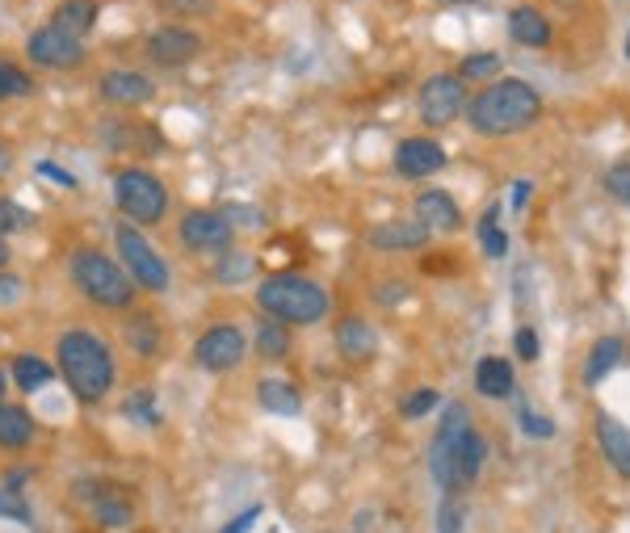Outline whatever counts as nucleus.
I'll return each mask as SVG.
<instances>
[{"label": "nucleus", "instance_id": "nucleus-23", "mask_svg": "<svg viewBox=\"0 0 630 533\" xmlns=\"http://www.w3.org/2000/svg\"><path fill=\"white\" fill-rule=\"evenodd\" d=\"M26 479H30L26 466H21V471H9V475L0 479V516H9V521H18V525H34V513H30V504H26Z\"/></svg>", "mask_w": 630, "mask_h": 533}, {"label": "nucleus", "instance_id": "nucleus-43", "mask_svg": "<svg viewBox=\"0 0 630 533\" xmlns=\"http://www.w3.org/2000/svg\"><path fill=\"white\" fill-rule=\"evenodd\" d=\"M521 429H526L530 438H538V441H551V438H554V424H551V420H547V416H534L530 408L521 412Z\"/></svg>", "mask_w": 630, "mask_h": 533}, {"label": "nucleus", "instance_id": "nucleus-2", "mask_svg": "<svg viewBox=\"0 0 630 533\" xmlns=\"http://www.w3.org/2000/svg\"><path fill=\"white\" fill-rule=\"evenodd\" d=\"M538 114H542V97H538V89L526 84V80H492L488 89H479V93L467 101V122H471V131L483 134V139L526 131Z\"/></svg>", "mask_w": 630, "mask_h": 533}, {"label": "nucleus", "instance_id": "nucleus-5", "mask_svg": "<svg viewBox=\"0 0 630 533\" xmlns=\"http://www.w3.org/2000/svg\"><path fill=\"white\" fill-rule=\"evenodd\" d=\"M114 207L134 228H156L169 210V190L148 169H122L114 177Z\"/></svg>", "mask_w": 630, "mask_h": 533}, {"label": "nucleus", "instance_id": "nucleus-48", "mask_svg": "<svg viewBox=\"0 0 630 533\" xmlns=\"http://www.w3.org/2000/svg\"><path fill=\"white\" fill-rule=\"evenodd\" d=\"M530 190H534L530 181H517V185H513V210H521L526 202H530Z\"/></svg>", "mask_w": 630, "mask_h": 533}, {"label": "nucleus", "instance_id": "nucleus-50", "mask_svg": "<svg viewBox=\"0 0 630 533\" xmlns=\"http://www.w3.org/2000/svg\"><path fill=\"white\" fill-rule=\"evenodd\" d=\"M4 269H9V244L0 240V273H4Z\"/></svg>", "mask_w": 630, "mask_h": 533}, {"label": "nucleus", "instance_id": "nucleus-22", "mask_svg": "<svg viewBox=\"0 0 630 533\" xmlns=\"http://www.w3.org/2000/svg\"><path fill=\"white\" fill-rule=\"evenodd\" d=\"M513 365L504 358H479L476 365V391L488 400H509L513 395Z\"/></svg>", "mask_w": 630, "mask_h": 533}, {"label": "nucleus", "instance_id": "nucleus-8", "mask_svg": "<svg viewBox=\"0 0 630 533\" xmlns=\"http://www.w3.org/2000/svg\"><path fill=\"white\" fill-rule=\"evenodd\" d=\"M467 429H471V412L462 403H450L438 424L433 450H429V471H433L441 495H459V441Z\"/></svg>", "mask_w": 630, "mask_h": 533}, {"label": "nucleus", "instance_id": "nucleus-32", "mask_svg": "<svg viewBox=\"0 0 630 533\" xmlns=\"http://www.w3.org/2000/svg\"><path fill=\"white\" fill-rule=\"evenodd\" d=\"M210 273H214L219 286H240V282H249L252 273H257V261H252L249 252H223V257L210 265Z\"/></svg>", "mask_w": 630, "mask_h": 533}, {"label": "nucleus", "instance_id": "nucleus-12", "mask_svg": "<svg viewBox=\"0 0 630 533\" xmlns=\"http://www.w3.org/2000/svg\"><path fill=\"white\" fill-rule=\"evenodd\" d=\"M26 56L30 63H39L47 72H63V68H80L84 63V42L63 34L56 26H42L26 39Z\"/></svg>", "mask_w": 630, "mask_h": 533}, {"label": "nucleus", "instance_id": "nucleus-46", "mask_svg": "<svg viewBox=\"0 0 630 533\" xmlns=\"http://www.w3.org/2000/svg\"><path fill=\"white\" fill-rule=\"evenodd\" d=\"M374 294H379L382 306H396L400 299H408V286H403V282H387V286H379Z\"/></svg>", "mask_w": 630, "mask_h": 533}, {"label": "nucleus", "instance_id": "nucleus-30", "mask_svg": "<svg viewBox=\"0 0 630 533\" xmlns=\"http://www.w3.org/2000/svg\"><path fill=\"white\" fill-rule=\"evenodd\" d=\"M252 349H257V358H261V362H282V358L290 353L287 324H278V320H261V324H257V336H252Z\"/></svg>", "mask_w": 630, "mask_h": 533}, {"label": "nucleus", "instance_id": "nucleus-26", "mask_svg": "<svg viewBox=\"0 0 630 533\" xmlns=\"http://www.w3.org/2000/svg\"><path fill=\"white\" fill-rule=\"evenodd\" d=\"M257 400H261V408L273 412V416H299V412H303V395L282 379L257 382Z\"/></svg>", "mask_w": 630, "mask_h": 533}, {"label": "nucleus", "instance_id": "nucleus-14", "mask_svg": "<svg viewBox=\"0 0 630 533\" xmlns=\"http://www.w3.org/2000/svg\"><path fill=\"white\" fill-rule=\"evenodd\" d=\"M97 93L106 97L110 105H148L156 97V84L143 72H127V68H114L97 80Z\"/></svg>", "mask_w": 630, "mask_h": 533}, {"label": "nucleus", "instance_id": "nucleus-35", "mask_svg": "<svg viewBox=\"0 0 630 533\" xmlns=\"http://www.w3.org/2000/svg\"><path fill=\"white\" fill-rule=\"evenodd\" d=\"M30 223H34V214L21 207L18 198H0V240L13 231H26Z\"/></svg>", "mask_w": 630, "mask_h": 533}, {"label": "nucleus", "instance_id": "nucleus-16", "mask_svg": "<svg viewBox=\"0 0 630 533\" xmlns=\"http://www.w3.org/2000/svg\"><path fill=\"white\" fill-rule=\"evenodd\" d=\"M337 353L353 365L370 362V358L379 353V332H374L370 320H362V315H344L341 324H337Z\"/></svg>", "mask_w": 630, "mask_h": 533}, {"label": "nucleus", "instance_id": "nucleus-1", "mask_svg": "<svg viewBox=\"0 0 630 533\" xmlns=\"http://www.w3.org/2000/svg\"><path fill=\"white\" fill-rule=\"evenodd\" d=\"M56 365L63 382H68V391L80 403H101L114 391V353H110V344L101 341L93 328H68L56 344Z\"/></svg>", "mask_w": 630, "mask_h": 533}, {"label": "nucleus", "instance_id": "nucleus-18", "mask_svg": "<svg viewBox=\"0 0 630 533\" xmlns=\"http://www.w3.org/2000/svg\"><path fill=\"white\" fill-rule=\"evenodd\" d=\"M122 341H127V349H131L134 358H156L164 349V328H160V320H156L152 311H131L122 320Z\"/></svg>", "mask_w": 630, "mask_h": 533}, {"label": "nucleus", "instance_id": "nucleus-53", "mask_svg": "<svg viewBox=\"0 0 630 533\" xmlns=\"http://www.w3.org/2000/svg\"><path fill=\"white\" fill-rule=\"evenodd\" d=\"M627 56H630V42H627Z\"/></svg>", "mask_w": 630, "mask_h": 533}, {"label": "nucleus", "instance_id": "nucleus-11", "mask_svg": "<svg viewBox=\"0 0 630 533\" xmlns=\"http://www.w3.org/2000/svg\"><path fill=\"white\" fill-rule=\"evenodd\" d=\"M417 110L424 127H450L459 114H467V80L438 72L420 84Z\"/></svg>", "mask_w": 630, "mask_h": 533}, {"label": "nucleus", "instance_id": "nucleus-42", "mask_svg": "<svg viewBox=\"0 0 630 533\" xmlns=\"http://www.w3.org/2000/svg\"><path fill=\"white\" fill-rule=\"evenodd\" d=\"M538 353H542V341H538L534 328H517V358L521 362H538Z\"/></svg>", "mask_w": 630, "mask_h": 533}, {"label": "nucleus", "instance_id": "nucleus-24", "mask_svg": "<svg viewBox=\"0 0 630 533\" xmlns=\"http://www.w3.org/2000/svg\"><path fill=\"white\" fill-rule=\"evenodd\" d=\"M101 143H106V148L160 152V134H156V127H131V122H101Z\"/></svg>", "mask_w": 630, "mask_h": 533}, {"label": "nucleus", "instance_id": "nucleus-34", "mask_svg": "<svg viewBox=\"0 0 630 533\" xmlns=\"http://www.w3.org/2000/svg\"><path fill=\"white\" fill-rule=\"evenodd\" d=\"M34 93V77L21 72L18 63H0V101H18Z\"/></svg>", "mask_w": 630, "mask_h": 533}, {"label": "nucleus", "instance_id": "nucleus-51", "mask_svg": "<svg viewBox=\"0 0 630 533\" xmlns=\"http://www.w3.org/2000/svg\"><path fill=\"white\" fill-rule=\"evenodd\" d=\"M4 386H9V382H4V374H0V403H4Z\"/></svg>", "mask_w": 630, "mask_h": 533}, {"label": "nucleus", "instance_id": "nucleus-47", "mask_svg": "<svg viewBox=\"0 0 630 533\" xmlns=\"http://www.w3.org/2000/svg\"><path fill=\"white\" fill-rule=\"evenodd\" d=\"M39 172H42V177H51V181H56V185H63V190H72V185H77V181H72V172H59L51 160H42Z\"/></svg>", "mask_w": 630, "mask_h": 533}, {"label": "nucleus", "instance_id": "nucleus-13", "mask_svg": "<svg viewBox=\"0 0 630 533\" xmlns=\"http://www.w3.org/2000/svg\"><path fill=\"white\" fill-rule=\"evenodd\" d=\"M198 51H202V39L186 26H160L148 39V59L160 63V68H186V63H193Z\"/></svg>", "mask_w": 630, "mask_h": 533}, {"label": "nucleus", "instance_id": "nucleus-31", "mask_svg": "<svg viewBox=\"0 0 630 533\" xmlns=\"http://www.w3.org/2000/svg\"><path fill=\"white\" fill-rule=\"evenodd\" d=\"M9 370H13V379H18V386L26 391V395H34V391H42L47 382L56 379V365L34 358V353H18Z\"/></svg>", "mask_w": 630, "mask_h": 533}, {"label": "nucleus", "instance_id": "nucleus-40", "mask_svg": "<svg viewBox=\"0 0 630 533\" xmlns=\"http://www.w3.org/2000/svg\"><path fill=\"white\" fill-rule=\"evenodd\" d=\"M164 13H177V18H198V13H210L214 0H156Z\"/></svg>", "mask_w": 630, "mask_h": 533}, {"label": "nucleus", "instance_id": "nucleus-27", "mask_svg": "<svg viewBox=\"0 0 630 533\" xmlns=\"http://www.w3.org/2000/svg\"><path fill=\"white\" fill-rule=\"evenodd\" d=\"M483 457H488V445H483L479 429L471 424L459 441V495L479 483V475H483Z\"/></svg>", "mask_w": 630, "mask_h": 533}, {"label": "nucleus", "instance_id": "nucleus-45", "mask_svg": "<svg viewBox=\"0 0 630 533\" xmlns=\"http://www.w3.org/2000/svg\"><path fill=\"white\" fill-rule=\"evenodd\" d=\"M257 521H261V504H252V509H244L236 521H228V525H223V533H249Z\"/></svg>", "mask_w": 630, "mask_h": 533}, {"label": "nucleus", "instance_id": "nucleus-9", "mask_svg": "<svg viewBox=\"0 0 630 533\" xmlns=\"http://www.w3.org/2000/svg\"><path fill=\"white\" fill-rule=\"evenodd\" d=\"M177 240L193 257H223L236 244V228L223 210H186L177 223Z\"/></svg>", "mask_w": 630, "mask_h": 533}, {"label": "nucleus", "instance_id": "nucleus-33", "mask_svg": "<svg viewBox=\"0 0 630 533\" xmlns=\"http://www.w3.org/2000/svg\"><path fill=\"white\" fill-rule=\"evenodd\" d=\"M479 244H483V252H488L492 261H500V257L509 252V235L500 231V207L483 210V219H479Z\"/></svg>", "mask_w": 630, "mask_h": 533}, {"label": "nucleus", "instance_id": "nucleus-21", "mask_svg": "<svg viewBox=\"0 0 630 533\" xmlns=\"http://www.w3.org/2000/svg\"><path fill=\"white\" fill-rule=\"evenodd\" d=\"M366 244L379 248V252H417L429 244V231L420 223H379V228L366 231Z\"/></svg>", "mask_w": 630, "mask_h": 533}, {"label": "nucleus", "instance_id": "nucleus-49", "mask_svg": "<svg viewBox=\"0 0 630 533\" xmlns=\"http://www.w3.org/2000/svg\"><path fill=\"white\" fill-rule=\"evenodd\" d=\"M9 169H13V148L0 143V177H9Z\"/></svg>", "mask_w": 630, "mask_h": 533}, {"label": "nucleus", "instance_id": "nucleus-37", "mask_svg": "<svg viewBox=\"0 0 630 533\" xmlns=\"http://www.w3.org/2000/svg\"><path fill=\"white\" fill-rule=\"evenodd\" d=\"M438 403H441V395L433 391V386H420V391H412V395L400 403V416L403 420H420V416H429Z\"/></svg>", "mask_w": 630, "mask_h": 533}, {"label": "nucleus", "instance_id": "nucleus-44", "mask_svg": "<svg viewBox=\"0 0 630 533\" xmlns=\"http://www.w3.org/2000/svg\"><path fill=\"white\" fill-rule=\"evenodd\" d=\"M21 294H26V286H21V278H13L9 269L0 273V306H18Z\"/></svg>", "mask_w": 630, "mask_h": 533}, {"label": "nucleus", "instance_id": "nucleus-19", "mask_svg": "<svg viewBox=\"0 0 630 533\" xmlns=\"http://www.w3.org/2000/svg\"><path fill=\"white\" fill-rule=\"evenodd\" d=\"M597 445L622 479H630V429L618 416H597Z\"/></svg>", "mask_w": 630, "mask_h": 533}, {"label": "nucleus", "instance_id": "nucleus-41", "mask_svg": "<svg viewBox=\"0 0 630 533\" xmlns=\"http://www.w3.org/2000/svg\"><path fill=\"white\" fill-rule=\"evenodd\" d=\"M127 416H131V420H143V424H156L152 391H131V400H127Z\"/></svg>", "mask_w": 630, "mask_h": 533}, {"label": "nucleus", "instance_id": "nucleus-36", "mask_svg": "<svg viewBox=\"0 0 630 533\" xmlns=\"http://www.w3.org/2000/svg\"><path fill=\"white\" fill-rule=\"evenodd\" d=\"M438 533H467V509L459 495H446L438 504Z\"/></svg>", "mask_w": 630, "mask_h": 533}, {"label": "nucleus", "instance_id": "nucleus-15", "mask_svg": "<svg viewBox=\"0 0 630 533\" xmlns=\"http://www.w3.org/2000/svg\"><path fill=\"white\" fill-rule=\"evenodd\" d=\"M441 164H446V152H441V143H433V139H403L400 148H396V172H400L403 181L433 177Z\"/></svg>", "mask_w": 630, "mask_h": 533}, {"label": "nucleus", "instance_id": "nucleus-6", "mask_svg": "<svg viewBox=\"0 0 630 533\" xmlns=\"http://www.w3.org/2000/svg\"><path fill=\"white\" fill-rule=\"evenodd\" d=\"M77 500L101 530H127V525H134V513H139L134 492L118 479H80Z\"/></svg>", "mask_w": 630, "mask_h": 533}, {"label": "nucleus", "instance_id": "nucleus-29", "mask_svg": "<svg viewBox=\"0 0 630 533\" xmlns=\"http://www.w3.org/2000/svg\"><path fill=\"white\" fill-rule=\"evenodd\" d=\"M622 353H627V344L618 341V336H601V341L592 344L589 362H584V382L597 386V382L610 374L613 365H622Z\"/></svg>", "mask_w": 630, "mask_h": 533}, {"label": "nucleus", "instance_id": "nucleus-10", "mask_svg": "<svg viewBox=\"0 0 630 533\" xmlns=\"http://www.w3.org/2000/svg\"><path fill=\"white\" fill-rule=\"evenodd\" d=\"M249 353V336L236 324H214L193 341V365L202 374H231Z\"/></svg>", "mask_w": 630, "mask_h": 533}, {"label": "nucleus", "instance_id": "nucleus-7", "mask_svg": "<svg viewBox=\"0 0 630 533\" xmlns=\"http://www.w3.org/2000/svg\"><path fill=\"white\" fill-rule=\"evenodd\" d=\"M114 244H118V257H122V269L131 273L134 286H143L148 294H164L169 290V265H164V257L148 244V235L134 228V223H118L114 228Z\"/></svg>", "mask_w": 630, "mask_h": 533}, {"label": "nucleus", "instance_id": "nucleus-39", "mask_svg": "<svg viewBox=\"0 0 630 533\" xmlns=\"http://www.w3.org/2000/svg\"><path fill=\"white\" fill-rule=\"evenodd\" d=\"M497 68H500V59L492 56V51H479V56H467L459 80H483V77H492Z\"/></svg>", "mask_w": 630, "mask_h": 533}, {"label": "nucleus", "instance_id": "nucleus-38", "mask_svg": "<svg viewBox=\"0 0 630 533\" xmlns=\"http://www.w3.org/2000/svg\"><path fill=\"white\" fill-rule=\"evenodd\" d=\"M601 185H606L610 198H618L622 207H630V164H613V169H606Z\"/></svg>", "mask_w": 630, "mask_h": 533}, {"label": "nucleus", "instance_id": "nucleus-17", "mask_svg": "<svg viewBox=\"0 0 630 533\" xmlns=\"http://www.w3.org/2000/svg\"><path fill=\"white\" fill-rule=\"evenodd\" d=\"M417 223L429 231V235H433V231H459L462 210L446 190H424L417 193Z\"/></svg>", "mask_w": 630, "mask_h": 533}, {"label": "nucleus", "instance_id": "nucleus-4", "mask_svg": "<svg viewBox=\"0 0 630 533\" xmlns=\"http://www.w3.org/2000/svg\"><path fill=\"white\" fill-rule=\"evenodd\" d=\"M257 306H261L266 320L307 328L320 324L328 315V290L299 278V273H269L257 286Z\"/></svg>", "mask_w": 630, "mask_h": 533}, {"label": "nucleus", "instance_id": "nucleus-28", "mask_svg": "<svg viewBox=\"0 0 630 533\" xmlns=\"http://www.w3.org/2000/svg\"><path fill=\"white\" fill-rule=\"evenodd\" d=\"M93 21H97V0H63L56 9V18H51V26L84 42V34L93 30Z\"/></svg>", "mask_w": 630, "mask_h": 533}, {"label": "nucleus", "instance_id": "nucleus-52", "mask_svg": "<svg viewBox=\"0 0 630 533\" xmlns=\"http://www.w3.org/2000/svg\"><path fill=\"white\" fill-rule=\"evenodd\" d=\"M450 4H476V0H450Z\"/></svg>", "mask_w": 630, "mask_h": 533}, {"label": "nucleus", "instance_id": "nucleus-25", "mask_svg": "<svg viewBox=\"0 0 630 533\" xmlns=\"http://www.w3.org/2000/svg\"><path fill=\"white\" fill-rule=\"evenodd\" d=\"M509 34L521 47H547L551 42V21L542 18L538 9H530V4H521V9L509 13Z\"/></svg>", "mask_w": 630, "mask_h": 533}, {"label": "nucleus", "instance_id": "nucleus-20", "mask_svg": "<svg viewBox=\"0 0 630 533\" xmlns=\"http://www.w3.org/2000/svg\"><path fill=\"white\" fill-rule=\"evenodd\" d=\"M39 438V424L34 416L18 408V403H0V450H9V454H21V450H30Z\"/></svg>", "mask_w": 630, "mask_h": 533}, {"label": "nucleus", "instance_id": "nucleus-3", "mask_svg": "<svg viewBox=\"0 0 630 533\" xmlns=\"http://www.w3.org/2000/svg\"><path fill=\"white\" fill-rule=\"evenodd\" d=\"M68 273H72L77 290L93 306H101V311H131L134 303L131 273L118 265V261H110L101 248L93 244L77 248V252L68 257Z\"/></svg>", "mask_w": 630, "mask_h": 533}]
</instances>
